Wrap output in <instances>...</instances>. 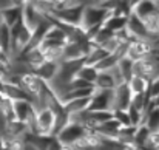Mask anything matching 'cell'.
Segmentation results:
<instances>
[{"instance_id":"cell-28","label":"cell","mask_w":159,"mask_h":150,"mask_svg":"<svg viewBox=\"0 0 159 150\" xmlns=\"http://www.w3.org/2000/svg\"><path fill=\"white\" fill-rule=\"evenodd\" d=\"M117 60H119V57H117L114 53H108L105 57H104L102 60H99L94 67H96L99 71H108V70H111L113 67L117 65Z\"/></svg>"},{"instance_id":"cell-13","label":"cell","mask_w":159,"mask_h":150,"mask_svg":"<svg viewBox=\"0 0 159 150\" xmlns=\"http://www.w3.org/2000/svg\"><path fill=\"white\" fill-rule=\"evenodd\" d=\"M3 95L11 101H30V102L34 104V98L22 85H17V84L5 82V85H3Z\"/></svg>"},{"instance_id":"cell-3","label":"cell","mask_w":159,"mask_h":150,"mask_svg":"<svg viewBox=\"0 0 159 150\" xmlns=\"http://www.w3.org/2000/svg\"><path fill=\"white\" fill-rule=\"evenodd\" d=\"M84 8H85V6H84V5H79V3H68V5H65V6H62V8L53 9V11L50 12V16H53L57 20H62V22H65V23L80 26Z\"/></svg>"},{"instance_id":"cell-5","label":"cell","mask_w":159,"mask_h":150,"mask_svg":"<svg viewBox=\"0 0 159 150\" xmlns=\"http://www.w3.org/2000/svg\"><path fill=\"white\" fill-rule=\"evenodd\" d=\"M127 30H128V33H130V36L133 39H147L152 44L159 37V36H152L147 31L145 23H144V19H141L134 12H130L128 17H127Z\"/></svg>"},{"instance_id":"cell-21","label":"cell","mask_w":159,"mask_h":150,"mask_svg":"<svg viewBox=\"0 0 159 150\" xmlns=\"http://www.w3.org/2000/svg\"><path fill=\"white\" fill-rule=\"evenodd\" d=\"M116 85L117 84L110 71H99V74L94 81V88H99V90H113Z\"/></svg>"},{"instance_id":"cell-18","label":"cell","mask_w":159,"mask_h":150,"mask_svg":"<svg viewBox=\"0 0 159 150\" xmlns=\"http://www.w3.org/2000/svg\"><path fill=\"white\" fill-rule=\"evenodd\" d=\"M127 84H128V88H130L131 95H139V93L148 91V84H150V81L145 79V77H142V76L133 74Z\"/></svg>"},{"instance_id":"cell-22","label":"cell","mask_w":159,"mask_h":150,"mask_svg":"<svg viewBox=\"0 0 159 150\" xmlns=\"http://www.w3.org/2000/svg\"><path fill=\"white\" fill-rule=\"evenodd\" d=\"M104 26H107L108 30H111L113 33H117V31L127 28V17L110 14L105 19V22H104Z\"/></svg>"},{"instance_id":"cell-8","label":"cell","mask_w":159,"mask_h":150,"mask_svg":"<svg viewBox=\"0 0 159 150\" xmlns=\"http://www.w3.org/2000/svg\"><path fill=\"white\" fill-rule=\"evenodd\" d=\"M131 91L128 88V84L127 82H122V84H117L114 88H113V110L114 108H122V110H127L131 104Z\"/></svg>"},{"instance_id":"cell-29","label":"cell","mask_w":159,"mask_h":150,"mask_svg":"<svg viewBox=\"0 0 159 150\" xmlns=\"http://www.w3.org/2000/svg\"><path fill=\"white\" fill-rule=\"evenodd\" d=\"M127 111H128L130 122H131V125H133V127H138V125H141V124L144 122V113H142L141 110H138L136 107L130 105V107L127 108Z\"/></svg>"},{"instance_id":"cell-7","label":"cell","mask_w":159,"mask_h":150,"mask_svg":"<svg viewBox=\"0 0 159 150\" xmlns=\"http://www.w3.org/2000/svg\"><path fill=\"white\" fill-rule=\"evenodd\" d=\"M88 110H113V90H99L94 88L91 98H90V105Z\"/></svg>"},{"instance_id":"cell-36","label":"cell","mask_w":159,"mask_h":150,"mask_svg":"<svg viewBox=\"0 0 159 150\" xmlns=\"http://www.w3.org/2000/svg\"><path fill=\"white\" fill-rule=\"evenodd\" d=\"M9 5H16V6H23L25 3H28L30 0H8Z\"/></svg>"},{"instance_id":"cell-33","label":"cell","mask_w":159,"mask_h":150,"mask_svg":"<svg viewBox=\"0 0 159 150\" xmlns=\"http://www.w3.org/2000/svg\"><path fill=\"white\" fill-rule=\"evenodd\" d=\"M119 44H120V40H119L116 36H113V37H110L108 40H105L101 47H102L104 50H107L108 53H114V50L119 47Z\"/></svg>"},{"instance_id":"cell-9","label":"cell","mask_w":159,"mask_h":150,"mask_svg":"<svg viewBox=\"0 0 159 150\" xmlns=\"http://www.w3.org/2000/svg\"><path fill=\"white\" fill-rule=\"evenodd\" d=\"M153 50V45L150 40L147 39H133L130 44H128V50H127V56L131 59V60H138V59H142L145 56H148Z\"/></svg>"},{"instance_id":"cell-14","label":"cell","mask_w":159,"mask_h":150,"mask_svg":"<svg viewBox=\"0 0 159 150\" xmlns=\"http://www.w3.org/2000/svg\"><path fill=\"white\" fill-rule=\"evenodd\" d=\"M23 6H16V5H5L0 8V22L6 23L9 28L22 17Z\"/></svg>"},{"instance_id":"cell-2","label":"cell","mask_w":159,"mask_h":150,"mask_svg":"<svg viewBox=\"0 0 159 150\" xmlns=\"http://www.w3.org/2000/svg\"><path fill=\"white\" fill-rule=\"evenodd\" d=\"M87 132H88V129H87L84 124L70 119V122L57 132L56 138H57L60 143L66 144V146H74L76 143H79V141L87 135Z\"/></svg>"},{"instance_id":"cell-31","label":"cell","mask_w":159,"mask_h":150,"mask_svg":"<svg viewBox=\"0 0 159 150\" xmlns=\"http://www.w3.org/2000/svg\"><path fill=\"white\" fill-rule=\"evenodd\" d=\"M113 111V118L122 125V127H127V125H131L130 122V116H128V111L127 110H122V108H114L111 110Z\"/></svg>"},{"instance_id":"cell-12","label":"cell","mask_w":159,"mask_h":150,"mask_svg":"<svg viewBox=\"0 0 159 150\" xmlns=\"http://www.w3.org/2000/svg\"><path fill=\"white\" fill-rule=\"evenodd\" d=\"M22 19H23V22L33 30V28H36L43 19H45V14L43 12H40L31 2H28V3H25L23 5V12H22Z\"/></svg>"},{"instance_id":"cell-20","label":"cell","mask_w":159,"mask_h":150,"mask_svg":"<svg viewBox=\"0 0 159 150\" xmlns=\"http://www.w3.org/2000/svg\"><path fill=\"white\" fill-rule=\"evenodd\" d=\"M85 57L84 51L79 42H66L62 53V60H73V59H80Z\"/></svg>"},{"instance_id":"cell-6","label":"cell","mask_w":159,"mask_h":150,"mask_svg":"<svg viewBox=\"0 0 159 150\" xmlns=\"http://www.w3.org/2000/svg\"><path fill=\"white\" fill-rule=\"evenodd\" d=\"M36 122H37V130L40 135H53L56 115L50 107L39 108L36 110Z\"/></svg>"},{"instance_id":"cell-10","label":"cell","mask_w":159,"mask_h":150,"mask_svg":"<svg viewBox=\"0 0 159 150\" xmlns=\"http://www.w3.org/2000/svg\"><path fill=\"white\" fill-rule=\"evenodd\" d=\"M43 81L42 79H39L33 71H30V73H25V74H22L20 76V85L36 99L39 95H40V91H42V87H43Z\"/></svg>"},{"instance_id":"cell-1","label":"cell","mask_w":159,"mask_h":150,"mask_svg":"<svg viewBox=\"0 0 159 150\" xmlns=\"http://www.w3.org/2000/svg\"><path fill=\"white\" fill-rule=\"evenodd\" d=\"M31 31L33 30L23 22L22 17L11 26V57H16L26 47L31 39Z\"/></svg>"},{"instance_id":"cell-11","label":"cell","mask_w":159,"mask_h":150,"mask_svg":"<svg viewBox=\"0 0 159 150\" xmlns=\"http://www.w3.org/2000/svg\"><path fill=\"white\" fill-rule=\"evenodd\" d=\"M57 70H59V62L45 59L39 67H36L33 70V73L39 79H42L43 82H51L54 77H56V74H57Z\"/></svg>"},{"instance_id":"cell-15","label":"cell","mask_w":159,"mask_h":150,"mask_svg":"<svg viewBox=\"0 0 159 150\" xmlns=\"http://www.w3.org/2000/svg\"><path fill=\"white\" fill-rule=\"evenodd\" d=\"M12 107H14L16 119L22 122H26V119L36 111L34 104L30 101H12Z\"/></svg>"},{"instance_id":"cell-25","label":"cell","mask_w":159,"mask_h":150,"mask_svg":"<svg viewBox=\"0 0 159 150\" xmlns=\"http://www.w3.org/2000/svg\"><path fill=\"white\" fill-rule=\"evenodd\" d=\"M0 50L11 56V28L0 22Z\"/></svg>"},{"instance_id":"cell-35","label":"cell","mask_w":159,"mask_h":150,"mask_svg":"<svg viewBox=\"0 0 159 150\" xmlns=\"http://www.w3.org/2000/svg\"><path fill=\"white\" fill-rule=\"evenodd\" d=\"M148 95H150V98H155L156 95H159V77L150 81V84H148Z\"/></svg>"},{"instance_id":"cell-24","label":"cell","mask_w":159,"mask_h":150,"mask_svg":"<svg viewBox=\"0 0 159 150\" xmlns=\"http://www.w3.org/2000/svg\"><path fill=\"white\" fill-rule=\"evenodd\" d=\"M98 74H99V70H98L94 65H87V63H84V65L79 68V71H77L76 76L94 85V81H96Z\"/></svg>"},{"instance_id":"cell-26","label":"cell","mask_w":159,"mask_h":150,"mask_svg":"<svg viewBox=\"0 0 159 150\" xmlns=\"http://www.w3.org/2000/svg\"><path fill=\"white\" fill-rule=\"evenodd\" d=\"M133 62L134 60H131L128 56H124L117 60V68L124 77V82H128L130 77L133 76Z\"/></svg>"},{"instance_id":"cell-34","label":"cell","mask_w":159,"mask_h":150,"mask_svg":"<svg viewBox=\"0 0 159 150\" xmlns=\"http://www.w3.org/2000/svg\"><path fill=\"white\" fill-rule=\"evenodd\" d=\"M87 87H94V85L84 81V79H80V77H77V76H74L70 82V88H87Z\"/></svg>"},{"instance_id":"cell-32","label":"cell","mask_w":159,"mask_h":150,"mask_svg":"<svg viewBox=\"0 0 159 150\" xmlns=\"http://www.w3.org/2000/svg\"><path fill=\"white\" fill-rule=\"evenodd\" d=\"M45 39L56 40V42H66V36H65V33H63L60 28L54 26V25H51V28L48 30V33H47Z\"/></svg>"},{"instance_id":"cell-27","label":"cell","mask_w":159,"mask_h":150,"mask_svg":"<svg viewBox=\"0 0 159 150\" xmlns=\"http://www.w3.org/2000/svg\"><path fill=\"white\" fill-rule=\"evenodd\" d=\"M107 54H108V51L104 50L101 45H96L88 54H85V63L87 65H96L99 60H102L105 57Z\"/></svg>"},{"instance_id":"cell-23","label":"cell","mask_w":159,"mask_h":150,"mask_svg":"<svg viewBox=\"0 0 159 150\" xmlns=\"http://www.w3.org/2000/svg\"><path fill=\"white\" fill-rule=\"evenodd\" d=\"M150 136H152V132L147 129L145 124H141V125L136 127V132H134V136H133V144L136 147L145 146V144H148Z\"/></svg>"},{"instance_id":"cell-30","label":"cell","mask_w":159,"mask_h":150,"mask_svg":"<svg viewBox=\"0 0 159 150\" xmlns=\"http://www.w3.org/2000/svg\"><path fill=\"white\" fill-rule=\"evenodd\" d=\"M113 36H114V33H113L111 30H108L107 26L102 25V26L99 28V31L96 33V36L93 37V42H94L96 45H102L105 40H108V39H110V37H113Z\"/></svg>"},{"instance_id":"cell-37","label":"cell","mask_w":159,"mask_h":150,"mask_svg":"<svg viewBox=\"0 0 159 150\" xmlns=\"http://www.w3.org/2000/svg\"><path fill=\"white\" fill-rule=\"evenodd\" d=\"M152 102H153L155 107H159V95H156L155 98H152Z\"/></svg>"},{"instance_id":"cell-39","label":"cell","mask_w":159,"mask_h":150,"mask_svg":"<svg viewBox=\"0 0 159 150\" xmlns=\"http://www.w3.org/2000/svg\"><path fill=\"white\" fill-rule=\"evenodd\" d=\"M0 51H2V50H0Z\"/></svg>"},{"instance_id":"cell-38","label":"cell","mask_w":159,"mask_h":150,"mask_svg":"<svg viewBox=\"0 0 159 150\" xmlns=\"http://www.w3.org/2000/svg\"><path fill=\"white\" fill-rule=\"evenodd\" d=\"M101 2H102V0H93V3H94V5H98V3H101Z\"/></svg>"},{"instance_id":"cell-4","label":"cell","mask_w":159,"mask_h":150,"mask_svg":"<svg viewBox=\"0 0 159 150\" xmlns=\"http://www.w3.org/2000/svg\"><path fill=\"white\" fill-rule=\"evenodd\" d=\"M108 16H110V11H107L104 6H101V5H88V6L84 8L80 26L84 30H87V28H90L93 25H102Z\"/></svg>"},{"instance_id":"cell-17","label":"cell","mask_w":159,"mask_h":150,"mask_svg":"<svg viewBox=\"0 0 159 150\" xmlns=\"http://www.w3.org/2000/svg\"><path fill=\"white\" fill-rule=\"evenodd\" d=\"M91 98V96H90ZM90 98H79V99H71L63 102V110L71 116V115H76V113H80V111H85L88 110V105H90Z\"/></svg>"},{"instance_id":"cell-19","label":"cell","mask_w":159,"mask_h":150,"mask_svg":"<svg viewBox=\"0 0 159 150\" xmlns=\"http://www.w3.org/2000/svg\"><path fill=\"white\" fill-rule=\"evenodd\" d=\"M152 133L159 132V107H152L144 113V122Z\"/></svg>"},{"instance_id":"cell-16","label":"cell","mask_w":159,"mask_h":150,"mask_svg":"<svg viewBox=\"0 0 159 150\" xmlns=\"http://www.w3.org/2000/svg\"><path fill=\"white\" fill-rule=\"evenodd\" d=\"M158 11H159V5L155 0H139L131 8V12H134L141 19H145V17H148V16L158 12Z\"/></svg>"}]
</instances>
